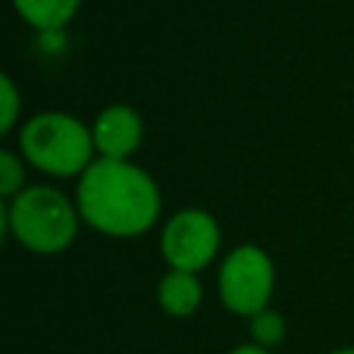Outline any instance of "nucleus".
Wrapping results in <instances>:
<instances>
[{
	"mask_svg": "<svg viewBox=\"0 0 354 354\" xmlns=\"http://www.w3.org/2000/svg\"><path fill=\"white\" fill-rule=\"evenodd\" d=\"M75 205L94 232L108 238H141L160 218V188L133 160L97 158L75 185Z\"/></svg>",
	"mask_w": 354,
	"mask_h": 354,
	"instance_id": "obj_1",
	"label": "nucleus"
},
{
	"mask_svg": "<svg viewBox=\"0 0 354 354\" xmlns=\"http://www.w3.org/2000/svg\"><path fill=\"white\" fill-rule=\"evenodd\" d=\"M83 218L75 199L55 185H28L14 199L0 205L3 235L17 241L25 252L53 257L66 252L80 230Z\"/></svg>",
	"mask_w": 354,
	"mask_h": 354,
	"instance_id": "obj_2",
	"label": "nucleus"
},
{
	"mask_svg": "<svg viewBox=\"0 0 354 354\" xmlns=\"http://www.w3.org/2000/svg\"><path fill=\"white\" fill-rule=\"evenodd\" d=\"M17 149L25 163L50 177H80L97 160L91 127L66 111L28 116L19 124Z\"/></svg>",
	"mask_w": 354,
	"mask_h": 354,
	"instance_id": "obj_3",
	"label": "nucleus"
},
{
	"mask_svg": "<svg viewBox=\"0 0 354 354\" xmlns=\"http://www.w3.org/2000/svg\"><path fill=\"white\" fill-rule=\"evenodd\" d=\"M277 288V268L271 254L257 243H238L230 249L216 274V290L227 313L238 318H252L271 307Z\"/></svg>",
	"mask_w": 354,
	"mask_h": 354,
	"instance_id": "obj_4",
	"label": "nucleus"
},
{
	"mask_svg": "<svg viewBox=\"0 0 354 354\" xmlns=\"http://www.w3.org/2000/svg\"><path fill=\"white\" fill-rule=\"evenodd\" d=\"M221 252V227L205 207H183L163 221L160 254L171 271H205Z\"/></svg>",
	"mask_w": 354,
	"mask_h": 354,
	"instance_id": "obj_5",
	"label": "nucleus"
},
{
	"mask_svg": "<svg viewBox=\"0 0 354 354\" xmlns=\"http://www.w3.org/2000/svg\"><path fill=\"white\" fill-rule=\"evenodd\" d=\"M91 138L97 158L105 160H130V155L144 141L141 113L127 102L105 105L91 122Z\"/></svg>",
	"mask_w": 354,
	"mask_h": 354,
	"instance_id": "obj_6",
	"label": "nucleus"
},
{
	"mask_svg": "<svg viewBox=\"0 0 354 354\" xmlns=\"http://www.w3.org/2000/svg\"><path fill=\"white\" fill-rule=\"evenodd\" d=\"M202 299H205V288H202V279L199 274H191V271H166L160 279H158V288H155V301L158 307L169 315V318H191L199 307H202Z\"/></svg>",
	"mask_w": 354,
	"mask_h": 354,
	"instance_id": "obj_7",
	"label": "nucleus"
},
{
	"mask_svg": "<svg viewBox=\"0 0 354 354\" xmlns=\"http://www.w3.org/2000/svg\"><path fill=\"white\" fill-rule=\"evenodd\" d=\"M11 6L22 22L50 36V33H61L75 19L83 0H11Z\"/></svg>",
	"mask_w": 354,
	"mask_h": 354,
	"instance_id": "obj_8",
	"label": "nucleus"
},
{
	"mask_svg": "<svg viewBox=\"0 0 354 354\" xmlns=\"http://www.w3.org/2000/svg\"><path fill=\"white\" fill-rule=\"evenodd\" d=\"M288 337V321L279 310L266 307L263 313L249 318V343H257L268 351H274L277 346H282Z\"/></svg>",
	"mask_w": 354,
	"mask_h": 354,
	"instance_id": "obj_9",
	"label": "nucleus"
},
{
	"mask_svg": "<svg viewBox=\"0 0 354 354\" xmlns=\"http://www.w3.org/2000/svg\"><path fill=\"white\" fill-rule=\"evenodd\" d=\"M25 180H28V171H25L22 155H17L11 149H0V196H3V202L22 194L28 188Z\"/></svg>",
	"mask_w": 354,
	"mask_h": 354,
	"instance_id": "obj_10",
	"label": "nucleus"
},
{
	"mask_svg": "<svg viewBox=\"0 0 354 354\" xmlns=\"http://www.w3.org/2000/svg\"><path fill=\"white\" fill-rule=\"evenodd\" d=\"M0 94H3V111H0V136L14 133L17 122H19V111H22V97L19 88L14 83L11 75H0Z\"/></svg>",
	"mask_w": 354,
	"mask_h": 354,
	"instance_id": "obj_11",
	"label": "nucleus"
},
{
	"mask_svg": "<svg viewBox=\"0 0 354 354\" xmlns=\"http://www.w3.org/2000/svg\"><path fill=\"white\" fill-rule=\"evenodd\" d=\"M227 354H274V351H268V348H263V346H257V343H238V346H232Z\"/></svg>",
	"mask_w": 354,
	"mask_h": 354,
	"instance_id": "obj_12",
	"label": "nucleus"
},
{
	"mask_svg": "<svg viewBox=\"0 0 354 354\" xmlns=\"http://www.w3.org/2000/svg\"><path fill=\"white\" fill-rule=\"evenodd\" d=\"M329 354H354V346H337V348H332Z\"/></svg>",
	"mask_w": 354,
	"mask_h": 354,
	"instance_id": "obj_13",
	"label": "nucleus"
}]
</instances>
